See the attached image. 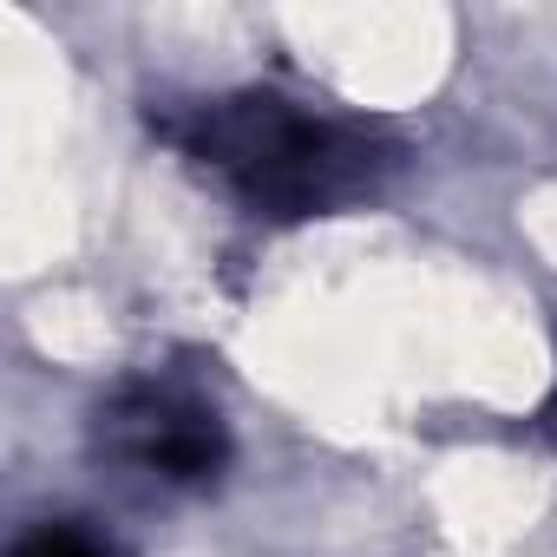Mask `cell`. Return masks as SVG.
I'll use <instances>...</instances> for the list:
<instances>
[{"instance_id":"obj_1","label":"cell","mask_w":557,"mask_h":557,"mask_svg":"<svg viewBox=\"0 0 557 557\" xmlns=\"http://www.w3.org/2000/svg\"><path fill=\"white\" fill-rule=\"evenodd\" d=\"M184 151L216 171L256 216H322L368 197L394 151L348 119H322L283 92H230L177 125Z\"/></svg>"},{"instance_id":"obj_2","label":"cell","mask_w":557,"mask_h":557,"mask_svg":"<svg viewBox=\"0 0 557 557\" xmlns=\"http://www.w3.org/2000/svg\"><path fill=\"white\" fill-rule=\"evenodd\" d=\"M99 453L158 485H210L230 466V433L177 387H125L99 407Z\"/></svg>"},{"instance_id":"obj_3","label":"cell","mask_w":557,"mask_h":557,"mask_svg":"<svg viewBox=\"0 0 557 557\" xmlns=\"http://www.w3.org/2000/svg\"><path fill=\"white\" fill-rule=\"evenodd\" d=\"M8 557H119V550L99 531H86L79 518H47V524H27Z\"/></svg>"}]
</instances>
